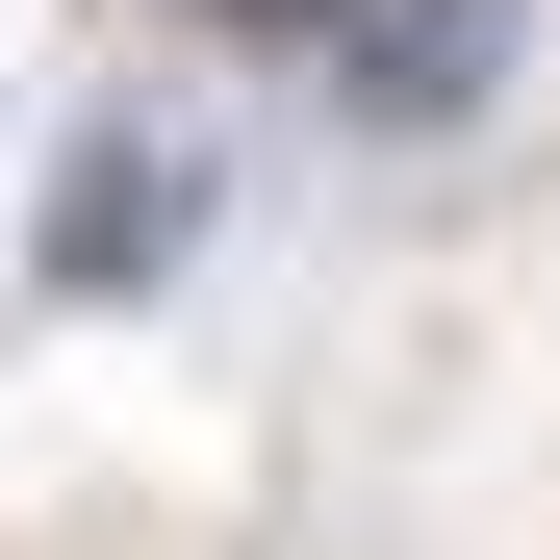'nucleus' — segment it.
Masks as SVG:
<instances>
[{
  "mask_svg": "<svg viewBox=\"0 0 560 560\" xmlns=\"http://www.w3.org/2000/svg\"><path fill=\"white\" fill-rule=\"evenodd\" d=\"M205 230H230V153L178 128V103H103V128L51 153V205H26V280H51V306H178Z\"/></svg>",
  "mask_w": 560,
  "mask_h": 560,
  "instance_id": "1",
  "label": "nucleus"
},
{
  "mask_svg": "<svg viewBox=\"0 0 560 560\" xmlns=\"http://www.w3.org/2000/svg\"><path fill=\"white\" fill-rule=\"evenodd\" d=\"M510 51H535V0H357L331 128H357V153H458V128L510 103Z\"/></svg>",
  "mask_w": 560,
  "mask_h": 560,
  "instance_id": "2",
  "label": "nucleus"
},
{
  "mask_svg": "<svg viewBox=\"0 0 560 560\" xmlns=\"http://www.w3.org/2000/svg\"><path fill=\"white\" fill-rule=\"evenodd\" d=\"M153 26H178V51H255V77H331L357 0H153Z\"/></svg>",
  "mask_w": 560,
  "mask_h": 560,
  "instance_id": "3",
  "label": "nucleus"
}]
</instances>
